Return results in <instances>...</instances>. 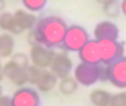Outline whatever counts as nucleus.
Returning <instances> with one entry per match:
<instances>
[{"instance_id": "7", "label": "nucleus", "mask_w": 126, "mask_h": 106, "mask_svg": "<svg viewBox=\"0 0 126 106\" xmlns=\"http://www.w3.org/2000/svg\"><path fill=\"white\" fill-rule=\"evenodd\" d=\"M54 56V50L49 46H45L42 43H35L30 48L29 59L33 65L42 68V69H49L50 63Z\"/></svg>"}, {"instance_id": "4", "label": "nucleus", "mask_w": 126, "mask_h": 106, "mask_svg": "<svg viewBox=\"0 0 126 106\" xmlns=\"http://www.w3.org/2000/svg\"><path fill=\"white\" fill-rule=\"evenodd\" d=\"M99 69L100 64H87V63H79L73 68V78L79 83V86L90 87L99 82Z\"/></svg>"}, {"instance_id": "1", "label": "nucleus", "mask_w": 126, "mask_h": 106, "mask_svg": "<svg viewBox=\"0 0 126 106\" xmlns=\"http://www.w3.org/2000/svg\"><path fill=\"white\" fill-rule=\"evenodd\" d=\"M66 29H68L66 22L57 15L42 16L37 21L35 26L33 27L38 43L49 46L52 49L61 46Z\"/></svg>"}, {"instance_id": "17", "label": "nucleus", "mask_w": 126, "mask_h": 106, "mask_svg": "<svg viewBox=\"0 0 126 106\" xmlns=\"http://www.w3.org/2000/svg\"><path fill=\"white\" fill-rule=\"evenodd\" d=\"M57 87L60 90L61 94L64 95H72L77 91L79 88V83L75 80L73 76H65L63 79H58V83H57Z\"/></svg>"}, {"instance_id": "13", "label": "nucleus", "mask_w": 126, "mask_h": 106, "mask_svg": "<svg viewBox=\"0 0 126 106\" xmlns=\"http://www.w3.org/2000/svg\"><path fill=\"white\" fill-rule=\"evenodd\" d=\"M0 29L10 34H22L23 30L18 26L16 21H15L14 14L7 12V11H1L0 12Z\"/></svg>"}, {"instance_id": "27", "label": "nucleus", "mask_w": 126, "mask_h": 106, "mask_svg": "<svg viewBox=\"0 0 126 106\" xmlns=\"http://www.w3.org/2000/svg\"><path fill=\"white\" fill-rule=\"evenodd\" d=\"M3 95V88H1V86H0V97Z\"/></svg>"}, {"instance_id": "6", "label": "nucleus", "mask_w": 126, "mask_h": 106, "mask_svg": "<svg viewBox=\"0 0 126 106\" xmlns=\"http://www.w3.org/2000/svg\"><path fill=\"white\" fill-rule=\"evenodd\" d=\"M10 98H11L12 106H41L39 92L33 87H19Z\"/></svg>"}, {"instance_id": "19", "label": "nucleus", "mask_w": 126, "mask_h": 106, "mask_svg": "<svg viewBox=\"0 0 126 106\" xmlns=\"http://www.w3.org/2000/svg\"><path fill=\"white\" fill-rule=\"evenodd\" d=\"M23 4V8L30 12H41L47 4V0H20Z\"/></svg>"}, {"instance_id": "16", "label": "nucleus", "mask_w": 126, "mask_h": 106, "mask_svg": "<svg viewBox=\"0 0 126 106\" xmlns=\"http://www.w3.org/2000/svg\"><path fill=\"white\" fill-rule=\"evenodd\" d=\"M111 95L109 91L102 88H95L91 91L90 99L95 106H110L111 103Z\"/></svg>"}, {"instance_id": "14", "label": "nucleus", "mask_w": 126, "mask_h": 106, "mask_svg": "<svg viewBox=\"0 0 126 106\" xmlns=\"http://www.w3.org/2000/svg\"><path fill=\"white\" fill-rule=\"evenodd\" d=\"M58 83V78L52 72L50 69H44L39 80L37 82L35 87H37V91H41V92H49L57 86Z\"/></svg>"}, {"instance_id": "15", "label": "nucleus", "mask_w": 126, "mask_h": 106, "mask_svg": "<svg viewBox=\"0 0 126 106\" xmlns=\"http://www.w3.org/2000/svg\"><path fill=\"white\" fill-rule=\"evenodd\" d=\"M15 40L10 33L0 34V59H8L14 54Z\"/></svg>"}, {"instance_id": "25", "label": "nucleus", "mask_w": 126, "mask_h": 106, "mask_svg": "<svg viewBox=\"0 0 126 106\" xmlns=\"http://www.w3.org/2000/svg\"><path fill=\"white\" fill-rule=\"evenodd\" d=\"M4 8H6V0H0V12L4 11Z\"/></svg>"}, {"instance_id": "8", "label": "nucleus", "mask_w": 126, "mask_h": 106, "mask_svg": "<svg viewBox=\"0 0 126 106\" xmlns=\"http://www.w3.org/2000/svg\"><path fill=\"white\" fill-rule=\"evenodd\" d=\"M49 69L52 71L58 79H63V78H65V76L71 75V72L73 71V63H72V59L69 57L68 52L54 53Z\"/></svg>"}, {"instance_id": "20", "label": "nucleus", "mask_w": 126, "mask_h": 106, "mask_svg": "<svg viewBox=\"0 0 126 106\" xmlns=\"http://www.w3.org/2000/svg\"><path fill=\"white\" fill-rule=\"evenodd\" d=\"M42 72H44V69L39 67H37V65H33L30 64L27 68H26V75H27V83L29 84H33V86H35L37 82L39 80V78H41Z\"/></svg>"}, {"instance_id": "26", "label": "nucleus", "mask_w": 126, "mask_h": 106, "mask_svg": "<svg viewBox=\"0 0 126 106\" xmlns=\"http://www.w3.org/2000/svg\"><path fill=\"white\" fill-rule=\"evenodd\" d=\"M4 79V73H3V65H0V82Z\"/></svg>"}, {"instance_id": "18", "label": "nucleus", "mask_w": 126, "mask_h": 106, "mask_svg": "<svg viewBox=\"0 0 126 106\" xmlns=\"http://www.w3.org/2000/svg\"><path fill=\"white\" fill-rule=\"evenodd\" d=\"M103 12L107 18H117L121 12V0H106L103 3Z\"/></svg>"}, {"instance_id": "22", "label": "nucleus", "mask_w": 126, "mask_h": 106, "mask_svg": "<svg viewBox=\"0 0 126 106\" xmlns=\"http://www.w3.org/2000/svg\"><path fill=\"white\" fill-rule=\"evenodd\" d=\"M110 106H126V91H121L111 95Z\"/></svg>"}, {"instance_id": "23", "label": "nucleus", "mask_w": 126, "mask_h": 106, "mask_svg": "<svg viewBox=\"0 0 126 106\" xmlns=\"http://www.w3.org/2000/svg\"><path fill=\"white\" fill-rule=\"evenodd\" d=\"M0 106H12L11 98L6 97V95H1V97H0Z\"/></svg>"}, {"instance_id": "10", "label": "nucleus", "mask_w": 126, "mask_h": 106, "mask_svg": "<svg viewBox=\"0 0 126 106\" xmlns=\"http://www.w3.org/2000/svg\"><path fill=\"white\" fill-rule=\"evenodd\" d=\"M80 63H87V64H100V54H99V46L96 40H88L84 43L81 49L77 52Z\"/></svg>"}, {"instance_id": "11", "label": "nucleus", "mask_w": 126, "mask_h": 106, "mask_svg": "<svg viewBox=\"0 0 126 106\" xmlns=\"http://www.w3.org/2000/svg\"><path fill=\"white\" fill-rule=\"evenodd\" d=\"M94 37L96 41L102 40H118L119 37V29L115 23L110 21H102L94 29Z\"/></svg>"}, {"instance_id": "24", "label": "nucleus", "mask_w": 126, "mask_h": 106, "mask_svg": "<svg viewBox=\"0 0 126 106\" xmlns=\"http://www.w3.org/2000/svg\"><path fill=\"white\" fill-rule=\"evenodd\" d=\"M121 12L126 16V0H121Z\"/></svg>"}, {"instance_id": "28", "label": "nucleus", "mask_w": 126, "mask_h": 106, "mask_svg": "<svg viewBox=\"0 0 126 106\" xmlns=\"http://www.w3.org/2000/svg\"><path fill=\"white\" fill-rule=\"evenodd\" d=\"M96 1H98V3H102V4H103V3L106 1V0H96Z\"/></svg>"}, {"instance_id": "9", "label": "nucleus", "mask_w": 126, "mask_h": 106, "mask_svg": "<svg viewBox=\"0 0 126 106\" xmlns=\"http://www.w3.org/2000/svg\"><path fill=\"white\" fill-rule=\"evenodd\" d=\"M3 73H4V78H7L11 83H14L18 87L26 86V83H27L26 68L19 67V65L14 64L10 60L3 65Z\"/></svg>"}, {"instance_id": "21", "label": "nucleus", "mask_w": 126, "mask_h": 106, "mask_svg": "<svg viewBox=\"0 0 126 106\" xmlns=\"http://www.w3.org/2000/svg\"><path fill=\"white\" fill-rule=\"evenodd\" d=\"M10 61H12L14 64L19 65V67H22V68H27L29 65L31 64L27 54L20 53V52H19V53H14V54H12L11 59H10Z\"/></svg>"}, {"instance_id": "12", "label": "nucleus", "mask_w": 126, "mask_h": 106, "mask_svg": "<svg viewBox=\"0 0 126 106\" xmlns=\"http://www.w3.org/2000/svg\"><path fill=\"white\" fill-rule=\"evenodd\" d=\"M14 16H15V21H16L18 26H19L23 31L31 30L35 26L37 21H38V18H37L33 12H30V11H27V10H16L14 12Z\"/></svg>"}, {"instance_id": "5", "label": "nucleus", "mask_w": 126, "mask_h": 106, "mask_svg": "<svg viewBox=\"0 0 126 106\" xmlns=\"http://www.w3.org/2000/svg\"><path fill=\"white\" fill-rule=\"evenodd\" d=\"M107 82L119 90H126V56L107 65Z\"/></svg>"}, {"instance_id": "2", "label": "nucleus", "mask_w": 126, "mask_h": 106, "mask_svg": "<svg viewBox=\"0 0 126 106\" xmlns=\"http://www.w3.org/2000/svg\"><path fill=\"white\" fill-rule=\"evenodd\" d=\"M88 40H90V35L84 27L79 24H71L65 31L61 48L64 49V52H68V53L69 52L77 53Z\"/></svg>"}, {"instance_id": "3", "label": "nucleus", "mask_w": 126, "mask_h": 106, "mask_svg": "<svg viewBox=\"0 0 126 106\" xmlns=\"http://www.w3.org/2000/svg\"><path fill=\"white\" fill-rule=\"evenodd\" d=\"M100 63L104 65L111 64L119 57L125 56V45L118 40H102L98 41Z\"/></svg>"}]
</instances>
